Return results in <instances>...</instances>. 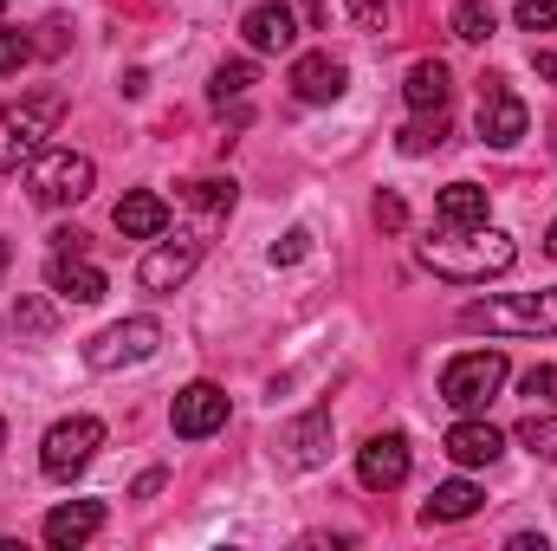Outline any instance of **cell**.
<instances>
[{
	"mask_svg": "<svg viewBox=\"0 0 557 551\" xmlns=\"http://www.w3.org/2000/svg\"><path fill=\"white\" fill-rule=\"evenodd\" d=\"M512 260H519V247L499 228H447L441 241H421V267L434 279H454V285H480L493 273H512Z\"/></svg>",
	"mask_w": 557,
	"mask_h": 551,
	"instance_id": "1",
	"label": "cell"
},
{
	"mask_svg": "<svg viewBox=\"0 0 557 551\" xmlns=\"http://www.w3.org/2000/svg\"><path fill=\"white\" fill-rule=\"evenodd\" d=\"M59 118H65V91L59 85H39L20 105H7L0 111V175H13L20 162H33L46 149V137L59 131Z\"/></svg>",
	"mask_w": 557,
	"mask_h": 551,
	"instance_id": "2",
	"label": "cell"
},
{
	"mask_svg": "<svg viewBox=\"0 0 557 551\" xmlns=\"http://www.w3.org/2000/svg\"><path fill=\"white\" fill-rule=\"evenodd\" d=\"M467 331H493V338H545L557 331V285L552 292H512V298H480L460 311Z\"/></svg>",
	"mask_w": 557,
	"mask_h": 551,
	"instance_id": "3",
	"label": "cell"
},
{
	"mask_svg": "<svg viewBox=\"0 0 557 551\" xmlns=\"http://www.w3.org/2000/svg\"><path fill=\"white\" fill-rule=\"evenodd\" d=\"M506 377H512V364H506V351H460L447 370H441V403L460 415L486 409L499 390H506Z\"/></svg>",
	"mask_w": 557,
	"mask_h": 551,
	"instance_id": "4",
	"label": "cell"
},
{
	"mask_svg": "<svg viewBox=\"0 0 557 551\" xmlns=\"http://www.w3.org/2000/svg\"><path fill=\"white\" fill-rule=\"evenodd\" d=\"M91 182H98V169L78 149H39L33 169H26V188H33L39 208H72V201L91 195Z\"/></svg>",
	"mask_w": 557,
	"mask_h": 551,
	"instance_id": "5",
	"label": "cell"
},
{
	"mask_svg": "<svg viewBox=\"0 0 557 551\" xmlns=\"http://www.w3.org/2000/svg\"><path fill=\"white\" fill-rule=\"evenodd\" d=\"M98 448H104V421H98V415L52 421V428H46V448H39V474H46V480H72V474L91 467Z\"/></svg>",
	"mask_w": 557,
	"mask_h": 551,
	"instance_id": "6",
	"label": "cell"
},
{
	"mask_svg": "<svg viewBox=\"0 0 557 551\" xmlns=\"http://www.w3.org/2000/svg\"><path fill=\"white\" fill-rule=\"evenodd\" d=\"M156 351H162V325L156 318H124V325H111L85 344V364L91 370H131V364H149Z\"/></svg>",
	"mask_w": 557,
	"mask_h": 551,
	"instance_id": "7",
	"label": "cell"
},
{
	"mask_svg": "<svg viewBox=\"0 0 557 551\" xmlns=\"http://www.w3.org/2000/svg\"><path fill=\"white\" fill-rule=\"evenodd\" d=\"M473 124H480V137L493 143V149H512V143L532 131V111H525V98L506 91L499 78H480V111H473Z\"/></svg>",
	"mask_w": 557,
	"mask_h": 551,
	"instance_id": "8",
	"label": "cell"
},
{
	"mask_svg": "<svg viewBox=\"0 0 557 551\" xmlns=\"http://www.w3.org/2000/svg\"><path fill=\"white\" fill-rule=\"evenodd\" d=\"M169 428H175L182 441H208V434H221V428H227V390H221V383H188V390H175V403H169Z\"/></svg>",
	"mask_w": 557,
	"mask_h": 551,
	"instance_id": "9",
	"label": "cell"
},
{
	"mask_svg": "<svg viewBox=\"0 0 557 551\" xmlns=\"http://www.w3.org/2000/svg\"><path fill=\"white\" fill-rule=\"evenodd\" d=\"M201 267V241L195 234H175V241H162V247H149L143 254V292H175V285H188V273Z\"/></svg>",
	"mask_w": 557,
	"mask_h": 551,
	"instance_id": "10",
	"label": "cell"
},
{
	"mask_svg": "<svg viewBox=\"0 0 557 551\" xmlns=\"http://www.w3.org/2000/svg\"><path fill=\"white\" fill-rule=\"evenodd\" d=\"M357 480H363L370 493H396V487L409 480V441H403V434H370V441L357 448Z\"/></svg>",
	"mask_w": 557,
	"mask_h": 551,
	"instance_id": "11",
	"label": "cell"
},
{
	"mask_svg": "<svg viewBox=\"0 0 557 551\" xmlns=\"http://www.w3.org/2000/svg\"><path fill=\"white\" fill-rule=\"evenodd\" d=\"M344 59H331V52H298L292 59V98L298 105H337L344 98Z\"/></svg>",
	"mask_w": 557,
	"mask_h": 551,
	"instance_id": "12",
	"label": "cell"
},
{
	"mask_svg": "<svg viewBox=\"0 0 557 551\" xmlns=\"http://www.w3.org/2000/svg\"><path fill=\"white\" fill-rule=\"evenodd\" d=\"M46 285H52L59 298H72V305H98L111 279L98 273V267H91V260H85L78 247H59V254L46 260Z\"/></svg>",
	"mask_w": 557,
	"mask_h": 551,
	"instance_id": "13",
	"label": "cell"
},
{
	"mask_svg": "<svg viewBox=\"0 0 557 551\" xmlns=\"http://www.w3.org/2000/svg\"><path fill=\"white\" fill-rule=\"evenodd\" d=\"M441 448H447L454 467H493V461L506 454V434H499L493 421H454Z\"/></svg>",
	"mask_w": 557,
	"mask_h": 551,
	"instance_id": "14",
	"label": "cell"
},
{
	"mask_svg": "<svg viewBox=\"0 0 557 551\" xmlns=\"http://www.w3.org/2000/svg\"><path fill=\"white\" fill-rule=\"evenodd\" d=\"M98 532H104V506H98V500H65V506L46 513V546H59V551L85 546V539H98Z\"/></svg>",
	"mask_w": 557,
	"mask_h": 551,
	"instance_id": "15",
	"label": "cell"
},
{
	"mask_svg": "<svg viewBox=\"0 0 557 551\" xmlns=\"http://www.w3.org/2000/svg\"><path fill=\"white\" fill-rule=\"evenodd\" d=\"M111 221H117L124 241H162V234H169V201H162L156 188H131Z\"/></svg>",
	"mask_w": 557,
	"mask_h": 551,
	"instance_id": "16",
	"label": "cell"
},
{
	"mask_svg": "<svg viewBox=\"0 0 557 551\" xmlns=\"http://www.w3.org/2000/svg\"><path fill=\"white\" fill-rule=\"evenodd\" d=\"M240 33H247V46H253V52H292L298 20H292V7H285V0H260V7H247Z\"/></svg>",
	"mask_w": 557,
	"mask_h": 551,
	"instance_id": "17",
	"label": "cell"
},
{
	"mask_svg": "<svg viewBox=\"0 0 557 551\" xmlns=\"http://www.w3.org/2000/svg\"><path fill=\"white\" fill-rule=\"evenodd\" d=\"M278 448H285V467H318L324 448H331V415L311 409L305 421H292V428L278 434Z\"/></svg>",
	"mask_w": 557,
	"mask_h": 551,
	"instance_id": "18",
	"label": "cell"
},
{
	"mask_svg": "<svg viewBox=\"0 0 557 551\" xmlns=\"http://www.w3.org/2000/svg\"><path fill=\"white\" fill-rule=\"evenodd\" d=\"M480 506H486V493H480L473 480H447V487H434V493H428L421 519H428V526H460V519H473Z\"/></svg>",
	"mask_w": 557,
	"mask_h": 551,
	"instance_id": "19",
	"label": "cell"
},
{
	"mask_svg": "<svg viewBox=\"0 0 557 551\" xmlns=\"http://www.w3.org/2000/svg\"><path fill=\"white\" fill-rule=\"evenodd\" d=\"M434 221L441 228H486V188L480 182H454L434 195Z\"/></svg>",
	"mask_w": 557,
	"mask_h": 551,
	"instance_id": "20",
	"label": "cell"
},
{
	"mask_svg": "<svg viewBox=\"0 0 557 551\" xmlns=\"http://www.w3.org/2000/svg\"><path fill=\"white\" fill-rule=\"evenodd\" d=\"M447 91H454V72L441 59H421V65H409V78H403L409 111H447Z\"/></svg>",
	"mask_w": 557,
	"mask_h": 551,
	"instance_id": "21",
	"label": "cell"
},
{
	"mask_svg": "<svg viewBox=\"0 0 557 551\" xmlns=\"http://www.w3.org/2000/svg\"><path fill=\"white\" fill-rule=\"evenodd\" d=\"M182 201H188V208H201L208 221H221V215L234 208V175H201V182H188V188H182Z\"/></svg>",
	"mask_w": 557,
	"mask_h": 551,
	"instance_id": "22",
	"label": "cell"
},
{
	"mask_svg": "<svg viewBox=\"0 0 557 551\" xmlns=\"http://www.w3.org/2000/svg\"><path fill=\"white\" fill-rule=\"evenodd\" d=\"M441 137H447V111H416V124L403 131V156H428V149H441Z\"/></svg>",
	"mask_w": 557,
	"mask_h": 551,
	"instance_id": "23",
	"label": "cell"
},
{
	"mask_svg": "<svg viewBox=\"0 0 557 551\" xmlns=\"http://www.w3.org/2000/svg\"><path fill=\"white\" fill-rule=\"evenodd\" d=\"M493 26H499V20H493L486 0H460V7H454V39L480 46V39H493Z\"/></svg>",
	"mask_w": 557,
	"mask_h": 551,
	"instance_id": "24",
	"label": "cell"
},
{
	"mask_svg": "<svg viewBox=\"0 0 557 551\" xmlns=\"http://www.w3.org/2000/svg\"><path fill=\"white\" fill-rule=\"evenodd\" d=\"M253 78H260V72H253V59H227V65L214 72V105L247 98V91H253Z\"/></svg>",
	"mask_w": 557,
	"mask_h": 551,
	"instance_id": "25",
	"label": "cell"
},
{
	"mask_svg": "<svg viewBox=\"0 0 557 551\" xmlns=\"http://www.w3.org/2000/svg\"><path fill=\"white\" fill-rule=\"evenodd\" d=\"M519 441H525L539 461H557V415H525V421H519Z\"/></svg>",
	"mask_w": 557,
	"mask_h": 551,
	"instance_id": "26",
	"label": "cell"
},
{
	"mask_svg": "<svg viewBox=\"0 0 557 551\" xmlns=\"http://www.w3.org/2000/svg\"><path fill=\"white\" fill-rule=\"evenodd\" d=\"M26 59H33V39H26L20 26H0V78H13Z\"/></svg>",
	"mask_w": 557,
	"mask_h": 551,
	"instance_id": "27",
	"label": "cell"
},
{
	"mask_svg": "<svg viewBox=\"0 0 557 551\" xmlns=\"http://www.w3.org/2000/svg\"><path fill=\"white\" fill-rule=\"evenodd\" d=\"M305 254H311V234H305V228H285V234L273 241V254H267V260H273V267H298Z\"/></svg>",
	"mask_w": 557,
	"mask_h": 551,
	"instance_id": "28",
	"label": "cell"
},
{
	"mask_svg": "<svg viewBox=\"0 0 557 551\" xmlns=\"http://www.w3.org/2000/svg\"><path fill=\"white\" fill-rule=\"evenodd\" d=\"M519 390H525L532 403H557V364H532V370L519 377Z\"/></svg>",
	"mask_w": 557,
	"mask_h": 551,
	"instance_id": "29",
	"label": "cell"
},
{
	"mask_svg": "<svg viewBox=\"0 0 557 551\" xmlns=\"http://www.w3.org/2000/svg\"><path fill=\"white\" fill-rule=\"evenodd\" d=\"M525 33H552L557 26V0H519V13H512Z\"/></svg>",
	"mask_w": 557,
	"mask_h": 551,
	"instance_id": "30",
	"label": "cell"
},
{
	"mask_svg": "<svg viewBox=\"0 0 557 551\" xmlns=\"http://www.w3.org/2000/svg\"><path fill=\"white\" fill-rule=\"evenodd\" d=\"M403 221H409V208H403V195H376V228H389V234H396Z\"/></svg>",
	"mask_w": 557,
	"mask_h": 551,
	"instance_id": "31",
	"label": "cell"
},
{
	"mask_svg": "<svg viewBox=\"0 0 557 551\" xmlns=\"http://www.w3.org/2000/svg\"><path fill=\"white\" fill-rule=\"evenodd\" d=\"M532 72H539L545 85H557V52H532Z\"/></svg>",
	"mask_w": 557,
	"mask_h": 551,
	"instance_id": "32",
	"label": "cell"
},
{
	"mask_svg": "<svg viewBox=\"0 0 557 551\" xmlns=\"http://www.w3.org/2000/svg\"><path fill=\"white\" fill-rule=\"evenodd\" d=\"M350 13H357L363 26H376V20H383V7H376V0H350Z\"/></svg>",
	"mask_w": 557,
	"mask_h": 551,
	"instance_id": "33",
	"label": "cell"
},
{
	"mask_svg": "<svg viewBox=\"0 0 557 551\" xmlns=\"http://www.w3.org/2000/svg\"><path fill=\"white\" fill-rule=\"evenodd\" d=\"M545 254H552V260H557V221H552V228H545Z\"/></svg>",
	"mask_w": 557,
	"mask_h": 551,
	"instance_id": "34",
	"label": "cell"
},
{
	"mask_svg": "<svg viewBox=\"0 0 557 551\" xmlns=\"http://www.w3.org/2000/svg\"><path fill=\"white\" fill-rule=\"evenodd\" d=\"M7 267H13V247H7V241H0V279H7Z\"/></svg>",
	"mask_w": 557,
	"mask_h": 551,
	"instance_id": "35",
	"label": "cell"
},
{
	"mask_svg": "<svg viewBox=\"0 0 557 551\" xmlns=\"http://www.w3.org/2000/svg\"><path fill=\"white\" fill-rule=\"evenodd\" d=\"M0 448H7V421H0Z\"/></svg>",
	"mask_w": 557,
	"mask_h": 551,
	"instance_id": "36",
	"label": "cell"
},
{
	"mask_svg": "<svg viewBox=\"0 0 557 551\" xmlns=\"http://www.w3.org/2000/svg\"><path fill=\"white\" fill-rule=\"evenodd\" d=\"M0 7H7V0H0Z\"/></svg>",
	"mask_w": 557,
	"mask_h": 551,
	"instance_id": "37",
	"label": "cell"
}]
</instances>
